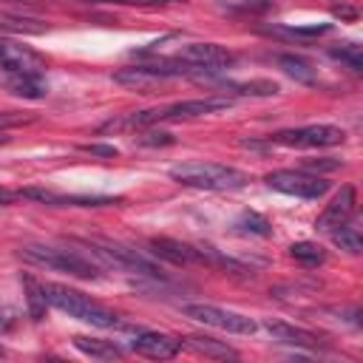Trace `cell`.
<instances>
[{"label": "cell", "mask_w": 363, "mask_h": 363, "mask_svg": "<svg viewBox=\"0 0 363 363\" xmlns=\"http://www.w3.org/2000/svg\"><path fill=\"white\" fill-rule=\"evenodd\" d=\"M218 6L224 11H233V14H264V11L275 9L272 0H221Z\"/></svg>", "instance_id": "obj_23"}, {"label": "cell", "mask_w": 363, "mask_h": 363, "mask_svg": "<svg viewBox=\"0 0 363 363\" xmlns=\"http://www.w3.org/2000/svg\"><path fill=\"white\" fill-rule=\"evenodd\" d=\"M20 199H34L51 207H111V204H122V199H111V196H62L54 190H43V187H26L20 190Z\"/></svg>", "instance_id": "obj_13"}, {"label": "cell", "mask_w": 363, "mask_h": 363, "mask_svg": "<svg viewBox=\"0 0 363 363\" xmlns=\"http://www.w3.org/2000/svg\"><path fill=\"white\" fill-rule=\"evenodd\" d=\"M74 346H77L82 354L96 357V360H116V357H122V349H119L113 340H99V337L77 335V337H74Z\"/></svg>", "instance_id": "obj_19"}, {"label": "cell", "mask_w": 363, "mask_h": 363, "mask_svg": "<svg viewBox=\"0 0 363 363\" xmlns=\"http://www.w3.org/2000/svg\"><path fill=\"white\" fill-rule=\"evenodd\" d=\"M182 315L190 318V320H199L204 326L230 332V335H252L255 332V320L252 318H247L241 312H233V309L213 306V303H184Z\"/></svg>", "instance_id": "obj_5"}, {"label": "cell", "mask_w": 363, "mask_h": 363, "mask_svg": "<svg viewBox=\"0 0 363 363\" xmlns=\"http://www.w3.org/2000/svg\"><path fill=\"white\" fill-rule=\"evenodd\" d=\"M0 65L14 77H43L45 60L34 48H28L17 40L0 37Z\"/></svg>", "instance_id": "obj_9"}, {"label": "cell", "mask_w": 363, "mask_h": 363, "mask_svg": "<svg viewBox=\"0 0 363 363\" xmlns=\"http://www.w3.org/2000/svg\"><path fill=\"white\" fill-rule=\"evenodd\" d=\"M40 286H43L45 303L54 306V309H60V312H65L68 318H77V320L91 323V326H96V329H116V326H122L119 318H116L108 306L91 301V298L82 295L79 289H71V286H65V284H40Z\"/></svg>", "instance_id": "obj_1"}, {"label": "cell", "mask_w": 363, "mask_h": 363, "mask_svg": "<svg viewBox=\"0 0 363 363\" xmlns=\"http://www.w3.org/2000/svg\"><path fill=\"white\" fill-rule=\"evenodd\" d=\"M329 235H332V241H335L340 250H346L349 255H360V252H363V238H360L357 227L340 224V227H335Z\"/></svg>", "instance_id": "obj_20"}, {"label": "cell", "mask_w": 363, "mask_h": 363, "mask_svg": "<svg viewBox=\"0 0 363 363\" xmlns=\"http://www.w3.org/2000/svg\"><path fill=\"white\" fill-rule=\"evenodd\" d=\"M20 258L37 267H48L57 272H68L74 278L94 281L99 278V264H94L88 255L71 250V247H51V244H26L20 247Z\"/></svg>", "instance_id": "obj_3"}, {"label": "cell", "mask_w": 363, "mask_h": 363, "mask_svg": "<svg viewBox=\"0 0 363 363\" xmlns=\"http://www.w3.org/2000/svg\"><path fill=\"white\" fill-rule=\"evenodd\" d=\"M167 176L176 184L199 187V190H241L250 182L244 170L218 164V162H182V164H173Z\"/></svg>", "instance_id": "obj_2"}, {"label": "cell", "mask_w": 363, "mask_h": 363, "mask_svg": "<svg viewBox=\"0 0 363 363\" xmlns=\"http://www.w3.org/2000/svg\"><path fill=\"white\" fill-rule=\"evenodd\" d=\"M309 167H312V170H335L337 162H309Z\"/></svg>", "instance_id": "obj_34"}, {"label": "cell", "mask_w": 363, "mask_h": 363, "mask_svg": "<svg viewBox=\"0 0 363 363\" xmlns=\"http://www.w3.org/2000/svg\"><path fill=\"white\" fill-rule=\"evenodd\" d=\"M233 51H227L218 43H187L176 51V62H187L196 68H207V71H218L233 65Z\"/></svg>", "instance_id": "obj_10"}, {"label": "cell", "mask_w": 363, "mask_h": 363, "mask_svg": "<svg viewBox=\"0 0 363 363\" xmlns=\"http://www.w3.org/2000/svg\"><path fill=\"white\" fill-rule=\"evenodd\" d=\"M264 182L286 196H298V199H320L329 190V182H323L320 176H309L303 170H272L264 176Z\"/></svg>", "instance_id": "obj_8"}, {"label": "cell", "mask_w": 363, "mask_h": 363, "mask_svg": "<svg viewBox=\"0 0 363 363\" xmlns=\"http://www.w3.org/2000/svg\"><path fill=\"white\" fill-rule=\"evenodd\" d=\"M289 255L295 261H301V264H309V267H318V264L326 261V250L320 244H315V241H295L289 247Z\"/></svg>", "instance_id": "obj_21"}, {"label": "cell", "mask_w": 363, "mask_h": 363, "mask_svg": "<svg viewBox=\"0 0 363 363\" xmlns=\"http://www.w3.org/2000/svg\"><path fill=\"white\" fill-rule=\"evenodd\" d=\"M278 65L295 82H303V85H315L318 82V68H312V62L303 60V57H298V54H281L278 57Z\"/></svg>", "instance_id": "obj_18"}, {"label": "cell", "mask_w": 363, "mask_h": 363, "mask_svg": "<svg viewBox=\"0 0 363 363\" xmlns=\"http://www.w3.org/2000/svg\"><path fill=\"white\" fill-rule=\"evenodd\" d=\"M130 349L142 357H150V360H170L179 354L182 343L170 335H162V332H139V335H133Z\"/></svg>", "instance_id": "obj_14"}, {"label": "cell", "mask_w": 363, "mask_h": 363, "mask_svg": "<svg viewBox=\"0 0 363 363\" xmlns=\"http://www.w3.org/2000/svg\"><path fill=\"white\" fill-rule=\"evenodd\" d=\"M264 326H267V332L275 337V340H281V343H292V346H318L320 340H318V335H312V332H306V329H301V326H292V323H284V320H264Z\"/></svg>", "instance_id": "obj_16"}, {"label": "cell", "mask_w": 363, "mask_h": 363, "mask_svg": "<svg viewBox=\"0 0 363 363\" xmlns=\"http://www.w3.org/2000/svg\"><path fill=\"white\" fill-rule=\"evenodd\" d=\"M82 153H91V156H102V159H116L119 156V147L113 145H102V142H88V145H79Z\"/></svg>", "instance_id": "obj_29"}, {"label": "cell", "mask_w": 363, "mask_h": 363, "mask_svg": "<svg viewBox=\"0 0 363 363\" xmlns=\"http://www.w3.org/2000/svg\"><path fill=\"white\" fill-rule=\"evenodd\" d=\"M267 34H286V37H320V34H326V31H332V26L329 23H320V26H289V28H278V26H272V28H264Z\"/></svg>", "instance_id": "obj_27"}, {"label": "cell", "mask_w": 363, "mask_h": 363, "mask_svg": "<svg viewBox=\"0 0 363 363\" xmlns=\"http://www.w3.org/2000/svg\"><path fill=\"white\" fill-rule=\"evenodd\" d=\"M233 91L238 94H247V96H275L281 91L278 82L272 79H252V82H238V85H230Z\"/></svg>", "instance_id": "obj_26"}, {"label": "cell", "mask_w": 363, "mask_h": 363, "mask_svg": "<svg viewBox=\"0 0 363 363\" xmlns=\"http://www.w3.org/2000/svg\"><path fill=\"white\" fill-rule=\"evenodd\" d=\"M235 227H238V230H244V233H250V235H261V238L272 235L269 221H267L261 213H252V210L241 213V216H238V221H235Z\"/></svg>", "instance_id": "obj_24"}, {"label": "cell", "mask_w": 363, "mask_h": 363, "mask_svg": "<svg viewBox=\"0 0 363 363\" xmlns=\"http://www.w3.org/2000/svg\"><path fill=\"white\" fill-rule=\"evenodd\" d=\"M150 247H153V252H156L159 258H164V261H170V264H176V267L204 264L201 250H199V247H193V244H184V241H179V238L156 235V238H150Z\"/></svg>", "instance_id": "obj_15"}, {"label": "cell", "mask_w": 363, "mask_h": 363, "mask_svg": "<svg viewBox=\"0 0 363 363\" xmlns=\"http://www.w3.org/2000/svg\"><path fill=\"white\" fill-rule=\"evenodd\" d=\"M17 96H26V99H43L48 94L43 77H14L11 85H9Z\"/></svg>", "instance_id": "obj_22"}, {"label": "cell", "mask_w": 363, "mask_h": 363, "mask_svg": "<svg viewBox=\"0 0 363 363\" xmlns=\"http://www.w3.org/2000/svg\"><path fill=\"white\" fill-rule=\"evenodd\" d=\"M329 57H332V60H340V62L349 65L352 71H363V54H360V45H354V43L332 45V48H329Z\"/></svg>", "instance_id": "obj_25"}, {"label": "cell", "mask_w": 363, "mask_h": 363, "mask_svg": "<svg viewBox=\"0 0 363 363\" xmlns=\"http://www.w3.org/2000/svg\"><path fill=\"white\" fill-rule=\"evenodd\" d=\"M233 105L230 96H204V99H184L167 108H153V111H139L130 116V125H153V122H179V119H199L210 116L218 111H227Z\"/></svg>", "instance_id": "obj_4"}, {"label": "cell", "mask_w": 363, "mask_h": 363, "mask_svg": "<svg viewBox=\"0 0 363 363\" xmlns=\"http://www.w3.org/2000/svg\"><path fill=\"white\" fill-rule=\"evenodd\" d=\"M329 11H332L335 17H340V20H354V17H357V9H354V6H346V3H335Z\"/></svg>", "instance_id": "obj_31"}, {"label": "cell", "mask_w": 363, "mask_h": 363, "mask_svg": "<svg viewBox=\"0 0 363 363\" xmlns=\"http://www.w3.org/2000/svg\"><path fill=\"white\" fill-rule=\"evenodd\" d=\"M23 284H26V289H28V306H31V318H34V320H40V315H43V306H45V298H43V286H40L37 281H31L28 275L23 278Z\"/></svg>", "instance_id": "obj_28"}, {"label": "cell", "mask_w": 363, "mask_h": 363, "mask_svg": "<svg viewBox=\"0 0 363 363\" xmlns=\"http://www.w3.org/2000/svg\"><path fill=\"white\" fill-rule=\"evenodd\" d=\"M99 258H105L108 264H113L116 269H125V272H136V275H147V278H162V269L153 264V261H147L145 255H139L136 250H130V247H125V244H116V241H99V238H94V241H85Z\"/></svg>", "instance_id": "obj_7"}, {"label": "cell", "mask_w": 363, "mask_h": 363, "mask_svg": "<svg viewBox=\"0 0 363 363\" xmlns=\"http://www.w3.org/2000/svg\"><path fill=\"white\" fill-rule=\"evenodd\" d=\"M96 3H122V6H159V3H176V0H96Z\"/></svg>", "instance_id": "obj_32"}, {"label": "cell", "mask_w": 363, "mask_h": 363, "mask_svg": "<svg viewBox=\"0 0 363 363\" xmlns=\"http://www.w3.org/2000/svg\"><path fill=\"white\" fill-rule=\"evenodd\" d=\"M354 210H357V193H354L352 184H343V187L337 190V196L326 204V210L318 216L315 230H320V233H332L335 227L346 224V221L352 218Z\"/></svg>", "instance_id": "obj_11"}, {"label": "cell", "mask_w": 363, "mask_h": 363, "mask_svg": "<svg viewBox=\"0 0 363 363\" xmlns=\"http://www.w3.org/2000/svg\"><path fill=\"white\" fill-rule=\"evenodd\" d=\"M346 130L337 125H306V128H286L269 136V142L284 147H335L343 145Z\"/></svg>", "instance_id": "obj_6"}, {"label": "cell", "mask_w": 363, "mask_h": 363, "mask_svg": "<svg viewBox=\"0 0 363 363\" xmlns=\"http://www.w3.org/2000/svg\"><path fill=\"white\" fill-rule=\"evenodd\" d=\"M184 349L196 352V354H204V357H213V360H227V357H238L235 349H230L227 343L221 340H213V337H204V335H190L184 340H179Z\"/></svg>", "instance_id": "obj_17"}, {"label": "cell", "mask_w": 363, "mask_h": 363, "mask_svg": "<svg viewBox=\"0 0 363 363\" xmlns=\"http://www.w3.org/2000/svg\"><path fill=\"white\" fill-rule=\"evenodd\" d=\"M14 199H20V190H3V187H0V207H3V204H11Z\"/></svg>", "instance_id": "obj_33"}, {"label": "cell", "mask_w": 363, "mask_h": 363, "mask_svg": "<svg viewBox=\"0 0 363 363\" xmlns=\"http://www.w3.org/2000/svg\"><path fill=\"white\" fill-rule=\"evenodd\" d=\"M167 79L170 77H167V71L162 65H133V68H122V71L113 74L116 85H125V88L139 91V94H153Z\"/></svg>", "instance_id": "obj_12"}, {"label": "cell", "mask_w": 363, "mask_h": 363, "mask_svg": "<svg viewBox=\"0 0 363 363\" xmlns=\"http://www.w3.org/2000/svg\"><path fill=\"white\" fill-rule=\"evenodd\" d=\"M173 142H176V139H173L170 133H164V130H150L147 136H142V145H150V147H153V145H173Z\"/></svg>", "instance_id": "obj_30"}]
</instances>
